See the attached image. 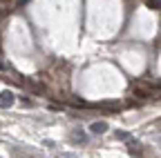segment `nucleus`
<instances>
[{
    "label": "nucleus",
    "mask_w": 161,
    "mask_h": 158,
    "mask_svg": "<svg viewBox=\"0 0 161 158\" xmlns=\"http://www.w3.org/2000/svg\"><path fill=\"white\" fill-rule=\"evenodd\" d=\"M90 131H92V134H103V131H108V123H105V120L92 123V125H90Z\"/></svg>",
    "instance_id": "obj_3"
},
{
    "label": "nucleus",
    "mask_w": 161,
    "mask_h": 158,
    "mask_svg": "<svg viewBox=\"0 0 161 158\" xmlns=\"http://www.w3.org/2000/svg\"><path fill=\"white\" fill-rule=\"evenodd\" d=\"M58 158H76L74 154H63V156H58Z\"/></svg>",
    "instance_id": "obj_8"
},
{
    "label": "nucleus",
    "mask_w": 161,
    "mask_h": 158,
    "mask_svg": "<svg viewBox=\"0 0 161 158\" xmlns=\"http://www.w3.org/2000/svg\"><path fill=\"white\" fill-rule=\"evenodd\" d=\"M98 107L101 109H108V111H119L121 109V105L116 100H103V103H98Z\"/></svg>",
    "instance_id": "obj_4"
},
{
    "label": "nucleus",
    "mask_w": 161,
    "mask_h": 158,
    "mask_svg": "<svg viewBox=\"0 0 161 158\" xmlns=\"http://www.w3.org/2000/svg\"><path fill=\"white\" fill-rule=\"evenodd\" d=\"M16 5H18V7H23V5H27V0H16Z\"/></svg>",
    "instance_id": "obj_7"
},
{
    "label": "nucleus",
    "mask_w": 161,
    "mask_h": 158,
    "mask_svg": "<svg viewBox=\"0 0 161 158\" xmlns=\"http://www.w3.org/2000/svg\"><path fill=\"white\" fill-rule=\"evenodd\" d=\"M146 7H148V9H154V11H159V9H161V0H146Z\"/></svg>",
    "instance_id": "obj_5"
},
{
    "label": "nucleus",
    "mask_w": 161,
    "mask_h": 158,
    "mask_svg": "<svg viewBox=\"0 0 161 158\" xmlns=\"http://www.w3.org/2000/svg\"><path fill=\"white\" fill-rule=\"evenodd\" d=\"M114 134H116V138H119V140H130V136H128V131H123V129H116Z\"/></svg>",
    "instance_id": "obj_6"
},
{
    "label": "nucleus",
    "mask_w": 161,
    "mask_h": 158,
    "mask_svg": "<svg viewBox=\"0 0 161 158\" xmlns=\"http://www.w3.org/2000/svg\"><path fill=\"white\" fill-rule=\"evenodd\" d=\"M14 103H16V96L11 91H3V94H0V107H3V109L11 107Z\"/></svg>",
    "instance_id": "obj_2"
},
{
    "label": "nucleus",
    "mask_w": 161,
    "mask_h": 158,
    "mask_svg": "<svg viewBox=\"0 0 161 158\" xmlns=\"http://www.w3.org/2000/svg\"><path fill=\"white\" fill-rule=\"evenodd\" d=\"M14 0H0V5H11Z\"/></svg>",
    "instance_id": "obj_9"
},
{
    "label": "nucleus",
    "mask_w": 161,
    "mask_h": 158,
    "mask_svg": "<svg viewBox=\"0 0 161 158\" xmlns=\"http://www.w3.org/2000/svg\"><path fill=\"white\" fill-rule=\"evenodd\" d=\"M132 94L146 100V98H150L154 91H152V87H143V85H134V83H132Z\"/></svg>",
    "instance_id": "obj_1"
}]
</instances>
